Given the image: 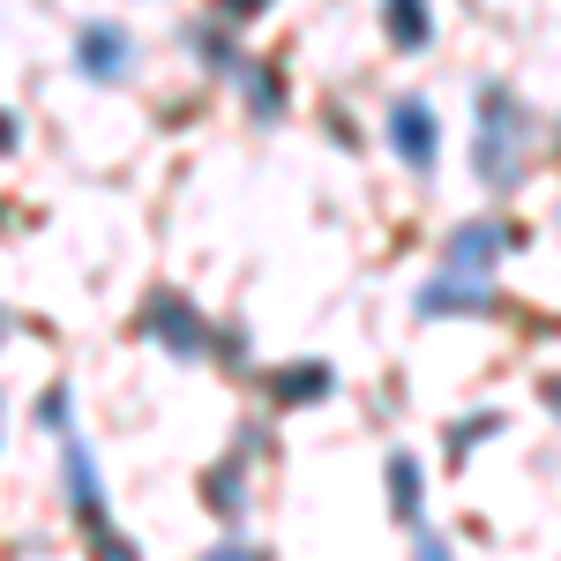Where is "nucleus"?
Listing matches in <instances>:
<instances>
[{
  "label": "nucleus",
  "instance_id": "nucleus-1",
  "mask_svg": "<svg viewBox=\"0 0 561 561\" xmlns=\"http://www.w3.org/2000/svg\"><path fill=\"white\" fill-rule=\"evenodd\" d=\"M397 150H404V165H412V173H427V165H434V113L397 105Z\"/></svg>",
  "mask_w": 561,
  "mask_h": 561
},
{
  "label": "nucleus",
  "instance_id": "nucleus-2",
  "mask_svg": "<svg viewBox=\"0 0 561 561\" xmlns=\"http://www.w3.org/2000/svg\"><path fill=\"white\" fill-rule=\"evenodd\" d=\"M389 479H397V510H412V494H420V472H412V457H397V465H389Z\"/></svg>",
  "mask_w": 561,
  "mask_h": 561
},
{
  "label": "nucleus",
  "instance_id": "nucleus-3",
  "mask_svg": "<svg viewBox=\"0 0 561 561\" xmlns=\"http://www.w3.org/2000/svg\"><path fill=\"white\" fill-rule=\"evenodd\" d=\"M98 561H135V554L121 547V539H105V547H98Z\"/></svg>",
  "mask_w": 561,
  "mask_h": 561
}]
</instances>
